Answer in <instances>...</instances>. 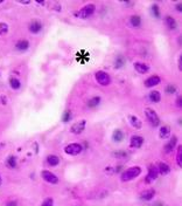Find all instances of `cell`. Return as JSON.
<instances>
[{
    "instance_id": "cell-1",
    "label": "cell",
    "mask_w": 182,
    "mask_h": 206,
    "mask_svg": "<svg viewBox=\"0 0 182 206\" xmlns=\"http://www.w3.org/2000/svg\"><path fill=\"white\" fill-rule=\"evenodd\" d=\"M141 173V168L140 166H132V168H129L126 171H124L122 173V180L123 182H131L133 180L134 178L139 176Z\"/></svg>"
},
{
    "instance_id": "cell-2",
    "label": "cell",
    "mask_w": 182,
    "mask_h": 206,
    "mask_svg": "<svg viewBox=\"0 0 182 206\" xmlns=\"http://www.w3.org/2000/svg\"><path fill=\"white\" fill-rule=\"evenodd\" d=\"M95 77H96V81L99 83L102 87H107L111 83V77L106 71H98L95 74Z\"/></svg>"
},
{
    "instance_id": "cell-3",
    "label": "cell",
    "mask_w": 182,
    "mask_h": 206,
    "mask_svg": "<svg viewBox=\"0 0 182 206\" xmlns=\"http://www.w3.org/2000/svg\"><path fill=\"white\" fill-rule=\"evenodd\" d=\"M95 11H96V7H95L94 4H88V5H85L83 8H81L76 15L81 19H88L89 17H91V15L94 14Z\"/></svg>"
},
{
    "instance_id": "cell-4",
    "label": "cell",
    "mask_w": 182,
    "mask_h": 206,
    "mask_svg": "<svg viewBox=\"0 0 182 206\" xmlns=\"http://www.w3.org/2000/svg\"><path fill=\"white\" fill-rule=\"evenodd\" d=\"M145 115H146L148 122L152 124L153 127H159V124H160V118H159L158 114H157L155 110H153L151 108H146V109H145Z\"/></svg>"
},
{
    "instance_id": "cell-5",
    "label": "cell",
    "mask_w": 182,
    "mask_h": 206,
    "mask_svg": "<svg viewBox=\"0 0 182 206\" xmlns=\"http://www.w3.org/2000/svg\"><path fill=\"white\" fill-rule=\"evenodd\" d=\"M82 150L83 147L79 143H71L69 145H67L64 149L65 152L68 155H70V156H77V155H79L82 152Z\"/></svg>"
},
{
    "instance_id": "cell-6",
    "label": "cell",
    "mask_w": 182,
    "mask_h": 206,
    "mask_svg": "<svg viewBox=\"0 0 182 206\" xmlns=\"http://www.w3.org/2000/svg\"><path fill=\"white\" fill-rule=\"evenodd\" d=\"M85 125H87V121H85V119L78 121V122H76V123H74L71 125L70 131L74 135H79V134H82L83 131H84Z\"/></svg>"
},
{
    "instance_id": "cell-7",
    "label": "cell",
    "mask_w": 182,
    "mask_h": 206,
    "mask_svg": "<svg viewBox=\"0 0 182 206\" xmlns=\"http://www.w3.org/2000/svg\"><path fill=\"white\" fill-rule=\"evenodd\" d=\"M41 176H42V178H43V180L49 183V184H57V183H59V178H57V176H55L53 172H50V171H48V170L42 171Z\"/></svg>"
},
{
    "instance_id": "cell-8",
    "label": "cell",
    "mask_w": 182,
    "mask_h": 206,
    "mask_svg": "<svg viewBox=\"0 0 182 206\" xmlns=\"http://www.w3.org/2000/svg\"><path fill=\"white\" fill-rule=\"evenodd\" d=\"M158 175H159L158 168H157L155 165H151V166H149V170H148V175H147L146 177V183L154 182V180L158 178Z\"/></svg>"
},
{
    "instance_id": "cell-9",
    "label": "cell",
    "mask_w": 182,
    "mask_h": 206,
    "mask_svg": "<svg viewBox=\"0 0 182 206\" xmlns=\"http://www.w3.org/2000/svg\"><path fill=\"white\" fill-rule=\"evenodd\" d=\"M160 82H161L160 76H158V75H153V76L148 77L146 81H145L144 84H145V87H147V88H152V87H154V86H158Z\"/></svg>"
},
{
    "instance_id": "cell-10",
    "label": "cell",
    "mask_w": 182,
    "mask_h": 206,
    "mask_svg": "<svg viewBox=\"0 0 182 206\" xmlns=\"http://www.w3.org/2000/svg\"><path fill=\"white\" fill-rule=\"evenodd\" d=\"M42 27H43V26H42V24L39 20H33V21H30L29 26H28L29 32L33 33V34H37L39 32H41Z\"/></svg>"
},
{
    "instance_id": "cell-11",
    "label": "cell",
    "mask_w": 182,
    "mask_h": 206,
    "mask_svg": "<svg viewBox=\"0 0 182 206\" xmlns=\"http://www.w3.org/2000/svg\"><path fill=\"white\" fill-rule=\"evenodd\" d=\"M144 138L141 137V136H138V135H134L131 137V147H142V144H144Z\"/></svg>"
},
{
    "instance_id": "cell-12",
    "label": "cell",
    "mask_w": 182,
    "mask_h": 206,
    "mask_svg": "<svg viewBox=\"0 0 182 206\" xmlns=\"http://www.w3.org/2000/svg\"><path fill=\"white\" fill-rule=\"evenodd\" d=\"M15 48L18 49L19 52H25V50H27V49L29 48V41L26 40V39H21V40H19V41L17 42Z\"/></svg>"
},
{
    "instance_id": "cell-13",
    "label": "cell",
    "mask_w": 182,
    "mask_h": 206,
    "mask_svg": "<svg viewBox=\"0 0 182 206\" xmlns=\"http://www.w3.org/2000/svg\"><path fill=\"white\" fill-rule=\"evenodd\" d=\"M134 69L138 71L139 74H146L147 71H149V67H148V65L144 63V62H135Z\"/></svg>"
},
{
    "instance_id": "cell-14",
    "label": "cell",
    "mask_w": 182,
    "mask_h": 206,
    "mask_svg": "<svg viewBox=\"0 0 182 206\" xmlns=\"http://www.w3.org/2000/svg\"><path fill=\"white\" fill-rule=\"evenodd\" d=\"M154 196H155V191L153 190V188H149V190H145L142 193L140 194L141 199L142 200H146V201H149V200H152L154 198Z\"/></svg>"
},
{
    "instance_id": "cell-15",
    "label": "cell",
    "mask_w": 182,
    "mask_h": 206,
    "mask_svg": "<svg viewBox=\"0 0 182 206\" xmlns=\"http://www.w3.org/2000/svg\"><path fill=\"white\" fill-rule=\"evenodd\" d=\"M176 142H177V138H176V136H173L172 137V139H170L166 145H165V152L166 153H169L170 151H173V149L174 147L176 145Z\"/></svg>"
},
{
    "instance_id": "cell-16",
    "label": "cell",
    "mask_w": 182,
    "mask_h": 206,
    "mask_svg": "<svg viewBox=\"0 0 182 206\" xmlns=\"http://www.w3.org/2000/svg\"><path fill=\"white\" fill-rule=\"evenodd\" d=\"M148 97H149L151 102H153V103H159L161 101V94H160V91H158V90L151 91L149 95H148Z\"/></svg>"
},
{
    "instance_id": "cell-17",
    "label": "cell",
    "mask_w": 182,
    "mask_h": 206,
    "mask_svg": "<svg viewBox=\"0 0 182 206\" xmlns=\"http://www.w3.org/2000/svg\"><path fill=\"white\" fill-rule=\"evenodd\" d=\"M129 118H130V122H131V124H132V127H134L135 129H140L141 127H142V122H141L140 119L137 117V116H134V115H131Z\"/></svg>"
},
{
    "instance_id": "cell-18",
    "label": "cell",
    "mask_w": 182,
    "mask_h": 206,
    "mask_svg": "<svg viewBox=\"0 0 182 206\" xmlns=\"http://www.w3.org/2000/svg\"><path fill=\"white\" fill-rule=\"evenodd\" d=\"M60 158L56 156V155H49L47 157V163L50 166H57V165L60 164Z\"/></svg>"
},
{
    "instance_id": "cell-19",
    "label": "cell",
    "mask_w": 182,
    "mask_h": 206,
    "mask_svg": "<svg viewBox=\"0 0 182 206\" xmlns=\"http://www.w3.org/2000/svg\"><path fill=\"white\" fill-rule=\"evenodd\" d=\"M158 171H159V173H161L162 176L168 175V173L170 172L169 165H167L166 163H160V164H159V168H158Z\"/></svg>"
},
{
    "instance_id": "cell-20",
    "label": "cell",
    "mask_w": 182,
    "mask_h": 206,
    "mask_svg": "<svg viewBox=\"0 0 182 206\" xmlns=\"http://www.w3.org/2000/svg\"><path fill=\"white\" fill-rule=\"evenodd\" d=\"M166 25H167V27L169 28V30H174L176 28V21L175 19L173 18V17H170V15H168V17H166Z\"/></svg>"
},
{
    "instance_id": "cell-21",
    "label": "cell",
    "mask_w": 182,
    "mask_h": 206,
    "mask_svg": "<svg viewBox=\"0 0 182 206\" xmlns=\"http://www.w3.org/2000/svg\"><path fill=\"white\" fill-rule=\"evenodd\" d=\"M112 138H113V141L117 142V143H119V142L123 141L124 138V132L122 131V130H114V132H113V135H112Z\"/></svg>"
},
{
    "instance_id": "cell-22",
    "label": "cell",
    "mask_w": 182,
    "mask_h": 206,
    "mask_svg": "<svg viewBox=\"0 0 182 206\" xmlns=\"http://www.w3.org/2000/svg\"><path fill=\"white\" fill-rule=\"evenodd\" d=\"M130 24L132 25L133 27H139L141 25V18L139 15H132L130 18Z\"/></svg>"
},
{
    "instance_id": "cell-23",
    "label": "cell",
    "mask_w": 182,
    "mask_h": 206,
    "mask_svg": "<svg viewBox=\"0 0 182 206\" xmlns=\"http://www.w3.org/2000/svg\"><path fill=\"white\" fill-rule=\"evenodd\" d=\"M10 86H11V88L14 89V90H18V89H20V87H21V82L19 81L18 79H15V77H11V79H10Z\"/></svg>"
},
{
    "instance_id": "cell-24",
    "label": "cell",
    "mask_w": 182,
    "mask_h": 206,
    "mask_svg": "<svg viewBox=\"0 0 182 206\" xmlns=\"http://www.w3.org/2000/svg\"><path fill=\"white\" fill-rule=\"evenodd\" d=\"M100 103V97L99 96H95L92 99H90L88 101V107L89 108H95V107H97L98 104Z\"/></svg>"
},
{
    "instance_id": "cell-25",
    "label": "cell",
    "mask_w": 182,
    "mask_h": 206,
    "mask_svg": "<svg viewBox=\"0 0 182 206\" xmlns=\"http://www.w3.org/2000/svg\"><path fill=\"white\" fill-rule=\"evenodd\" d=\"M169 136H170L169 127L165 125V127H162V128L160 129V137H161V138H167V137H169Z\"/></svg>"
},
{
    "instance_id": "cell-26",
    "label": "cell",
    "mask_w": 182,
    "mask_h": 206,
    "mask_svg": "<svg viewBox=\"0 0 182 206\" xmlns=\"http://www.w3.org/2000/svg\"><path fill=\"white\" fill-rule=\"evenodd\" d=\"M7 165L11 168V169H15L17 168V164H18V162H17V157L15 156H10L8 158H7Z\"/></svg>"
},
{
    "instance_id": "cell-27",
    "label": "cell",
    "mask_w": 182,
    "mask_h": 206,
    "mask_svg": "<svg viewBox=\"0 0 182 206\" xmlns=\"http://www.w3.org/2000/svg\"><path fill=\"white\" fill-rule=\"evenodd\" d=\"M176 163L179 166H182V145L177 147V153H176Z\"/></svg>"
},
{
    "instance_id": "cell-28",
    "label": "cell",
    "mask_w": 182,
    "mask_h": 206,
    "mask_svg": "<svg viewBox=\"0 0 182 206\" xmlns=\"http://www.w3.org/2000/svg\"><path fill=\"white\" fill-rule=\"evenodd\" d=\"M41 206H54V200H53V198H50V197L46 198V199L43 200V203L41 204Z\"/></svg>"
},
{
    "instance_id": "cell-29",
    "label": "cell",
    "mask_w": 182,
    "mask_h": 206,
    "mask_svg": "<svg viewBox=\"0 0 182 206\" xmlns=\"http://www.w3.org/2000/svg\"><path fill=\"white\" fill-rule=\"evenodd\" d=\"M176 91V87L174 84H168L167 87H166V93L167 94H174Z\"/></svg>"
},
{
    "instance_id": "cell-30",
    "label": "cell",
    "mask_w": 182,
    "mask_h": 206,
    "mask_svg": "<svg viewBox=\"0 0 182 206\" xmlns=\"http://www.w3.org/2000/svg\"><path fill=\"white\" fill-rule=\"evenodd\" d=\"M124 59L122 58V56H119V58H117L116 59V62H114V65H116V68H122L124 66Z\"/></svg>"
},
{
    "instance_id": "cell-31",
    "label": "cell",
    "mask_w": 182,
    "mask_h": 206,
    "mask_svg": "<svg viewBox=\"0 0 182 206\" xmlns=\"http://www.w3.org/2000/svg\"><path fill=\"white\" fill-rule=\"evenodd\" d=\"M152 11H153V14H154L157 18L160 17V8H159V6L157 5V4H154V5L152 6Z\"/></svg>"
},
{
    "instance_id": "cell-32",
    "label": "cell",
    "mask_w": 182,
    "mask_h": 206,
    "mask_svg": "<svg viewBox=\"0 0 182 206\" xmlns=\"http://www.w3.org/2000/svg\"><path fill=\"white\" fill-rule=\"evenodd\" d=\"M71 119V111L70 110H67L63 114V122H69Z\"/></svg>"
},
{
    "instance_id": "cell-33",
    "label": "cell",
    "mask_w": 182,
    "mask_h": 206,
    "mask_svg": "<svg viewBox=\"0 0 182 206\" xmlns=\"http://www.w3.org/2000/svg\"><path fill=\"white\" fill-rule=\"evenodd\" d=\"M7 30H8V26H7V24L1 22V24H0V32H1V33H6Z\"/></svg>"
},
{
    "instance_id": "cell-34",
    "label": "cell",
    "mask_w": 182,
    "mask_h": 206,
    "mask_svg": "<svg viewBox=\"0 0 182 206\" xmlns=\"http://www.w3.org/2000/svg\"><path fill=\"white\" fill-rule=\"evenodd\" d=\"M116 157H126V152L123 151V150H119V151H116V152L113 153Z\"/></svg>"
},
{
    "instance_id": "cell-35",
    "label": "cell",
    "mask_w": 182,
    "mask_h": 206,
    "mask_svg": "<svg viewBox=\"0 0 182 206\" xmlns=\"http://www.w3.org/2000/svg\"><path fill=\"white\" fill-rule=\"evenodd\" d=\"M6 206H18V203L15 200H10L6 204Z\"/></svg>"
},
{
    "instance_id": "cell-36",
    "label": "cell",
    "mask_w": 182,
    "mask_h": 206,
    "mask_svg": "<svg viewBox=\"0 0 182 206\" xmlns=\"http://www.w3.org/2000/svg\"><path fill=\"white\" fill-rule=\"evenodd\" d=\"M176 104H177V107H179V108H181V106H182V97H181V96H179V97H177Z\"/></svg>"
},
{
    "instance_id": "cell-37",
    "label": "cell",
    "mask_w": 182,
    "mask_h": 206,
    "mask_svg": "<svg viewBox=\"0 0 182 206\" xmlns=\"http://www.w3.org/2000/svg\"><path fill=\"white\" fill-rule=\"evenodd\" d=\"M176 10H177V12H181V10H182V5H181V2H179V4L176 5Z\"/></svg>"
},
{
    "instance_id": "cell-38",
    "label": "cell",
    "mask_w": 182,
    "mask_h": 206,
    "mask_svg": "<svg viewBox=\"0 0 182 206\" xmlns=\"http://www.w3.org/2000/svg\"><path fill=\"white\" fill-rule=\"evenodd\" d=\"M179 68L182 69V56H180V59H179Z\"/></svg>"
},
{
    "instance_id": "cell-39",
    "label": "cell",
    "mask_w": 182,
    "mask_h": 206,
    "mask_svg": "<svg viewBox=\"0 0 182 206\" xmlns=\"http://www.w3.org/2000/svg\"><path fill=\"white\" fill-rule=\"evenodd\" d=\"M1 183H2V179H1V176H0V186H1Z\"/></svg>"
}]
</instances>
